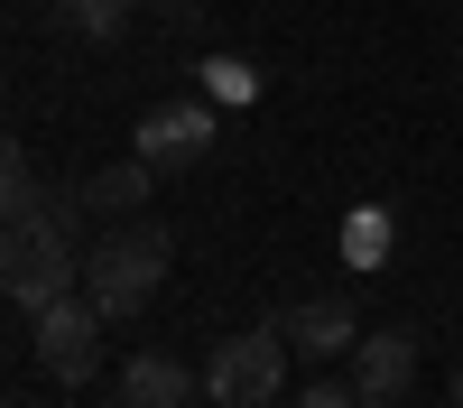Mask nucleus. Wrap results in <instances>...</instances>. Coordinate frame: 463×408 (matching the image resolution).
<instances>
[{
	"instance_id": "nucleus-8",
	"label": "nucleus",
	"mask_w": 463,
	"mask_h": 408,
	"mask_svg": "<svg viewBox=\"0 0 463 408\" xmlns=\"http://www.w3.org/2000/svg\"><path fill=\"white\" fill-rule=\"evenodd\" d=\"M288 344H297V353H343V344H362V334H353V307H343V297H306V307H288Z\"/></svg>"
},
{
	"instance_id": "nucleus-5",
	"label": "nucleus",
	"mask_w": 463,
	"mask_h": 408,
	"mask_svg": "<svg viewBox=\"0 0 463 408\" xmlns=\"http://www.w3.org/2000/svg\"><path fill=\"white\" fill-rule=\"evenodd\" d=\"M204 148H213V111L204 102H158L139 121V158L148 167H195Z\"/></svg>"
},
{
	"instance_id": "nucleus-14",
	"label": "nucleus",
	"mask_w": 463,
	"mask_h": 408,
	"mask_svg": "<svg viewBox=\"0 0 463 408\" xmlns=\"http://www.w3.org/2000/svg\"><path fill=\"white\" fill-rule=\"evenodd\" d=\"M362 408H399V399H362Z\"/></svg>"
},
{
	"instance_id": "nucleus-7",
	"label": "nucleus",
	"mask_w": 463,
	"mask_h": 408,
	"mask_svg": "<svg viewBox=\"0 0 463 408\" xmlns=\"http://www.w3.org/2000/svg\"><path fill=\"white\" fill-rule=\"evenodd\" d=\"M121 399L130 408H185L195 399V371H185L176 353H130L121 362Z\"/></svg>"
},
{
	"instance_id": "nucleus-12",
	"label": "nucleus",
	"mask_w": 463,
	"mask_h": 408,
	"mask_svg": "<svg viewBox=\"0 0 463 408\" xmlns=\"http://www.w3.org/2000/svg\"><path fill=\"white\" fill-rule=\"evenodd\" d=\"M306 408H362V390H343V381H316V390H306Z\"/></svg>"
},
{
	"instance_id": "nucleus-6",
	"label": "nucleus",
	"mask_w": 463,
	"mask_h": 408,
	"mask_svg": "<svg viewBox=\"0 0 463 408\" xmlns=\"http://www.w3.org/2000/svg\"><path fill=\"white\" fill-rule=\"evenodd\" d=\"M408 381H417V334L408 325H380V334L353 344V390L362 399H399Z\"/></svg>"
},
{
	"instance_id": "nucleus-10",
	"label": "nucleus",
	"mask_w": 463,
	"mask_h": 408,
	"mask_svg": "<svg viewBox=\"0 0 463 408\" xmlns=\"http://www.w3.org/2000/svg\"><path fill=\"white\" fill-rule=\"evenodd\" d=\"M343 260H353V270H380V260H390V213H380V204L343 213Z\"/></svg>"
},
{
	"instance_id": "nucleus-15",
	"label": "nucleus",
	"mask_w": 463,
	"mask_h": 408,
	"mask_svg": "<svg viewBox=\"0 0 463 408\" xmlns=\"http://www.w3.org/2000/svg\"><path fill=\"white\" fill-rule=\"evenodd\" d=\"M93 408H130V399H93Z\"/></svg>"
},
{
	"instance_id": "nucleus-1",
	"label": "nucleus",
	"mask_w": 463,
	"mask_h": 408,
	"mask_svg": "<svg viewBox=\"0 0 463 408\" xmlns=\"http://www.w3.org/2000/svg\"><path fill=\"white\" fill-rule=\"evenodd\" d=\"M84 185H74V195H56V213L47 223H10V242H0V288L19 297V307L37 316V307H56V297H74L84 288Z\"/></svg>"
},
{
	"instance_id": "nucleus-11",
	"label": "nucleus",
	"mask_w": 463,
	"mask_h": 408,
	"mask_svg": "<svg viewBox=\"0 0 463 408\" xmlns=\"http://www.w3.org/2000/svg\"><path fill=\"white\" fill-rule=\"evenodd\" d=\"M213 93H222V102H250V65L222 56V65H213Z\"/></svg>"
},
{
	"instance_id": "nucleus-3",
	"label": "nucleus",
	"mask_w": 463,
	"mask_h": 408,
	"mask_svg": "<svg viewBox=\"0 0 463 408\" xmlns=\"http://www.w3.org/2000/svg\"><path fill=\"white\" fill-rule=\"evenodd\" d=\"M288 325H250V334H222L213 344V362H204V390L222 399V408H269L288 390Z\"/></svg>"
},
{
	"instance_id": "nucleus-4",
	"label": "nucleus",
	"mask_w": 463,
	"mask_h": 408,
	"mask_svg": "<svg viewBox=\"0 0 463 408\" xmlns=\"http://www.w3.org/2000/svg\"><path fill=\"white\" fill-rule=\"evenodd\" d=\"M37 362L56 371V390H84L93 371H102V307L84 288L56 297V307H37Z\"/></svg>"
},
{
	"instance_id": "nucleus-9",
	"label": "nucleus",
	"mask_w": 463,
	"mask_h": 408,
	"mask_svg": "<svg viewBox=\"0 0 463 408\" xmlns=\"http://www.w3.org/2000/svg\"><path fill=\"white\" fill-rule=\"evenodd\" d=\"M148 176H158L148 158H130V167H102V176H84V204H93V213H111V223H130V213L148 204Z\"/></svg>"
},
{
	"instance_id": "nucleus-2",
	"label": "nucleus",
	"mask_w": 463,
	"mask_h": 408,
	"mask_svg": "<svg viewBox=\"0 0 463 408\" xmlns=\"http://www.w3.org/2000/svg\"><path fill=\"white\" fill-rule=\"evenodd\" d=\"M167 260H176V242L148 213H130V223H111L102 242H84V297H93L102 316H139L148 297H158Z\"/></svg>"
},
{
	"instance_id": "nucleus-13",
	"label": "nucleus",
	"mask_w": 463,
	"mask_h": 408,
	"mask_svg": "<svg viewBox=\"0 0 463 408\" xmlns=\"http://www.w3.org/2000/svg\"><path fill=\"white\" fill-rule=\"evenodd\" d=\"M454 408H463V362H454Z\"/></svg>"
}]
</instances>
